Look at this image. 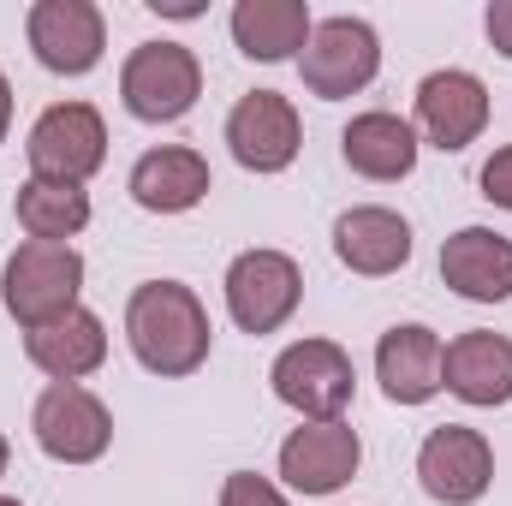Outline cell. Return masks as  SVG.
Instances as JSON below:
<instances>
[{"label": "cell", "mask_w": 512, "mask_h": 506, "mask_svg": "<svg viewBox=\"0 0 512 506\" xmlns=\"http://www.w3.org/2000/svg\"><path fill=\"white\" fill-rule=\"evenodd\" d=\"M126 340L149 376H197L209 364V310L179 280H143L126 304Z\"/></svg>", "instance_id": "obj_1"}, {"label": "cell", "mask_w": 512, "mask_h": 506, "mask_svg": "<svg viewBox=\"0 0 512 506\" xmlns=\"http://www.w3.org/2000/svg\"><path fill=\"white\" fill-rule=\"evenodd\" d=\"M417 483L441 506L483 501L489 483H495V447L465 423H441V429H429V441L417 453Z\"/></svg>", "instance_id": "obj_10"}, {"label": "cell", "mask_w": 512, "mask_h": 506, "mask_svg": "<svg viewBox=\"0 0 512 506\" xmlns=\"http://www.w3.org/2000/svg\"><path fill=\"white\" fill-rule=\"evenodd\" d=\"M441 334L423 328V322H405V328H387L382 346H376V381L393 405H429L441 393Z\"/></svg>", "instance_id": "obj_15"}, {"label": "cell", "mask_w": 512, "mask_h": 506, "mask_svg": "<svg viewBox=\"0 0 512 506\" xmlns=\"http://www.w3.org/2000/svg\"><path fill=\"white\" fill-rule=\"evenodd\" d=\"M340 155L364 179H405L417 167V131H411V120L376 108V114H358L340 131Z\"/></svg>", "instance_id": "obj_21"}, {"label": "cell", "mask_w": 512, "mask_h": 506, "mask_svg": "<svg viewBox=\"0 0 512 506\" xmlns=\"http://www.w3.org/2000/svg\"><path fill=\"white\" fill-rule=\"evenodd\" d=\"M483 30H489V42H495V48L512 60V0H489V12H483Z\"/></svg>", "instance_id": "obj_25"}, {"label": "cell", "mask_w": 512, "mask_h": 506, "mask_svg": "<svg viewBox=\"0 0 512 506\" xmlns=\"http://www.w3.org/2000/svg\"><path fill=\"white\" fill-rule=\"evenodd\" d=\"M24 352H30V364H36L42 376L78 381V376H90V370H102V358H108V328H102L96 310L78 304V310H66V316L30 328V334H24Z\"/></svg>", "instance_id": "obj_18"}, {"label": "cell", "mask_w": 512, "mask_h": 506, "mask_svg": "<svg viewBox=\"0 0 512 506\" xmlns=\"http://www.w3.org/2000/svg\"><path fill=\"white\" fill-rule=\"evenodd\" d=\"M6 126H12V84H6V72H0V143H6Z\"/></svg>", "instance_id": "obj_27"}, {"label": "cell", "mask_w": 512, "mask_h": 506, "mask_svg": "<svg viewBox=\"0 0 512 506\" xmlns=\"http://www.w3.org/2000/svg\"><path fill=\"white\" fill-rule=\"evenodd\" d=\"M0 506H18V501H6V495H0Z\"/></svg>", "instance_id": "obj_29"}, {"label": "cell", "mask_w": 512, "mask_h": 506, "mask_svg": "<svg viewBox=\"0 0 512 506\" xmlns=\"http://www.w3.org/2000/svg\"><path fill=\"white\" fill-rule=\"evenodd\" d=\"M334 256L352 274H393L411 262V227H405V215H393L382 203L346 209L334 221Z\"/></svg>", "instance_id": "obj_19"}, {"label": "cell", "mask_w": 512, "mask_h": 506, "mask_svg": "<svg viewBox=\"0 0 512 506\" xmlns=\"http://www.w3.org/2000/svg\"><path fill=\"white\" fill-rule=\"evenodd\" d=\"M149 6H155V12H167V18H197V12H203L197 0H149Z\"/></svg>", "instance_id": "obj_26"}, {"label": "cell", "mask_w": 512, "mask_h": 506, "mask_svg": "<svg viewBox=\"0 0 512 506\" xmlns=\"http://www.w3.org/2000/svg\"><path fill=\"white\" fill-rule=\"evenodd\" d=\"M441 387L465 405H507L512 399V340L471 328L441 352Z\"/></svg>", "instance_id": "obj_16"}, {"label": "cell", "mask_w": 512, "mask_h": 506, "mask_svg": "<svg viewBox=\"0 0 512 506\" xmlns=\"http://www.w3.org/2000/svg\"><path fill=\"white\" fill-rule=\"evenodd\" d=\"M6 459H12V447H6V435H0V477H6Z\"/></svg>", "instance_id": "obj_28"}, {"label": "cell", "mask_w": 512, "mask_h": 506, "mask_svg": "<svg viewBox=\"0 0 512 506\" xmlns=\"http://www.w3.org/2000/svg\"><path fill=\"white\" fill-rule=\"evenodd\" d=\"M358 465H364V441L340 417L334 423H304L280 441V477L298 495H334L358 477Z\"/></svg>", "instance_id": "obj_11"}, {"label": "cell", "mask_w": 512, "mask_h": 506, "mask_svg": "<svg viewBox=\"0 0 512 506\" xmlns=\"http://www.w3.org/2000/svg\"><path fill=\"white\" fill-rule=\"evenodd\" d=\"M78 292H84V256L72 245H36L24 239L18 251L6 256V274H0V298L12 310V322L30 334L66 310H78Z\"/></svg>", "instance_id": "obj_2"}, {"label": "cell", "mask_w": 512, "mask_h": 506, "mask_svg": "<svg viewBox=\"0 0 512 506\" xmlns=\"http://www.w3.org/2000/svg\"><path fill=\"white\" fill-rule=\"evenodd\" d=\"M209 197V161L185 143H167V149H149L137 155L131 167V203L149 209V215H185Z\"/></svg>", "instance_id": "obj_17"}, {"label": "cell", "mask_w": 512, "mask_h": 506, "mask_svg": "<svg viewBox=\"0 0 512 506\" xmlns=\"http://www.w3.org/2000/svg\"><path fill=\"white\" fill-rule=\"evenodd\" d=\"M24 36H30V54L60 78L96 72L102 48H108L102 6H90V0H36L30 18H24Z\"/></svg>", "instance_id": "obj_9"}, {"label": "cell", "mask_w": 512, "mask_h": 506, "mask_svg": "<svg viewBox=\"0 0 512 506\" xmlns=\"http://www.w3.org/2000/svg\"><path fill=\"white\" fill-rule=\"evenodd\" d=\"M12 215L18 227L36 239V245H66L90 227V197L84 185H54V179H24L18 197H12Z\"/></svg>", "instance_id": "obj_22"}, {"label": "cell", "mask_w": 512, "mask_h": 506, "mask_svg": "<svg viewBox=\"0 0 512 506\" xmlns=\"http://www.w3.org/2000/svg\"><path fill=\"white\" fill-rule=\"evenodd\" d=\"M120 96L137 120L149 126H173L197 108L203 96V66L185 42H143L126 54V72H120Z\"/></svg>", "instance_id": "obj_3"}, {"label": "cell", "mask_w": 512, "mask_h": 506, "mask_svg": "<svg viewBox=\"0 0 512 506\" xmlns=\"http://www.w3.org/2000/svg\"><path fill=\"white\" fill-rule=\"evenodd\" d=\"M227 143H233V161L239 167H251V173H286L298 161L304 120H298V108L280 90H251L227 114Z\"/></svg>", "instance_id": "obj_12"}, {"label": "cell", "mask_w": 512, "mask_h": 506, "mask_svg": "<svg viewBox=\"0 0 512 506\" xmlns=\"http://www.w3.org/2000/svg\"><path fill=\"white\" fill-rule=\"evenodd\" d=\"M304 298V274L286 251H245L227 268V310L245 334H274L292 322Z\"/></svg>", "instance_id": "obj_8"}, {"label": "cell", "mask_w": 512, "mask_h": 506, "mask_svg": "<svg viewBox=\"0 0 512 506\" xmlns=\"http://www.w3.org/2000/svg\"><path fill=\"white\" fill-rule=\"evenodd\" d=\"M477 185H483V197H489L495 209H512V143H507V149H495V155L483 161Z\"/></svg>", "instance_id": "obj_24"}, {"label": "cell", "mask_w": 512, "mask_h": 506, "mask_svg": "<svg viewBox=\"0 0 512 506\" xmlns=\"http://www.w3.org/2000/svg\"><path fill=\"white\" fill-rule=\"evenodd\" d=\"M274 393L292 405V411H304L310 423H334L346 405H352V393H358V370H352V358L334 346V340H298V346H286L280 358H274Z\"/></svg>", "instance_id": "obj_6"}, {"label": "cell", "mask_w": 512, "mask_h": 506, "mask_svg": "<svg viewBox=\"0 0 512 506\" xmlns=\"http://www.w3.org/2000/svg\"><path fill=\"white\" fill-rule=\"evenodd\" d=\"M30 155V179H54V185H84L102 161H108V126L90 102H54L42 108V120L24 137Z\"/></svg>", "instance_id": "obj_4"}, {"label": "cell", "mask_w": 512, "mask_h": 506, "mask_svg": "<svg viewBox=\"0 0 512 506\" xmlns=\"http://www.w3.org/2000/svg\"><path fill=\"white\" fill-rule=\"evenodd\" d=\"M221 506H292L268 477H256V471H233L227 483H221Z\"/></svg>", "instance_id": "obj_23"}, {"label": "cell", "mask_w": 512, "mask_h": 506, "mask_svg": "<svg viewBox=\"0 0 512 506\" xmlns=\"http://www.w3.org/2000/svg\"><path fill=\"white\" fill-rule=\"evenodd\" d=\"M298 72H304V90L322 96V102H346L358 96L376 72H382V42L364 18H322L298 54Z\"/></svg>", "instance_id": "obj_5"}, {"label": "cell", "mask_w": 512, "mask_h": 506, "mask_svg": "<svg viewBox=\"0 0 512 506\" xmlns=\"http://www.w3.org/2000/svg\"><path fill=\"white\" fill-rule=\"evenodd\" d=\"M417 126H423V137L435 149H447V155L471 149L483 137V126H489V90H483V78L477 72H459V66L429 72L417 84Z\"/></svg>", "instance_id": "obj_13"}, {"label": "cell", "mask_w": 512, "mask_h": 506, "mask_svg": "<svg viewBox=\"0 0 512 506\" xmlns=\"http://www.w3.org/2000/svg\"><path fill=\"white\" fill-rule=\"evenodd\" d=\"M310 30H316L310 0H239L233 6V42L245 60H262V66L304 54Z\"/></svg>", "instance_id": "obj_20"}, {"label": "cell", "mask_w": 512, "mask_h": 506, "mask_svg": "<svg viewBox=\"0 0 512 506\" xmlns=\"http://www.w3.org/2000/svg\"><path fill=\"white\" fill-rule=\"evenodd\" d=\"M441 280L471 304L512 298V239L495 227H459L441 245Z\"/></svg>", "instance_id": "obj_14"}, {"label": "cell", "mask_w": 512, "mask_h": 506, "mask_svg": "<svg viewBox=\"0 0 512 506\" xmlns=\"http://www.w3.org/2000/svg\"><path fill=\"white\" fill-rule=\"evenodd\" d=\"M30 429H36V447H42L48 459H60V465H96V459L108 453V441H114L108 405H102L90 387H78V381H54V387L36 399Z\"/></svg>", "instance_id": "obj_7"}]
</instances>
